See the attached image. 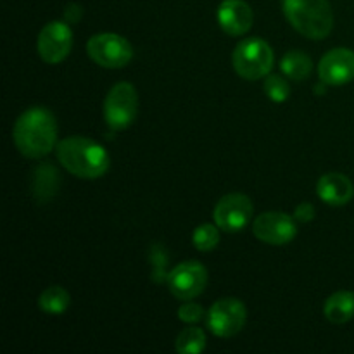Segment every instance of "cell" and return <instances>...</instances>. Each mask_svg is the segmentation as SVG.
Returning a JSON list of instances; mask_svg holds the SVG:
<instances>
[{"label": "cell", "mask_w": 354, "mask_h": 354, "mask_svg": "<svg viewBox=\"0 0 354 354\" xmlns=\"http://www.w3.org/2000/svg\"><path fill=\"white\" fill-rule=\"evenodd\" d=\"M273 55L272 47L261 38H245L235 47L232 54V64H234L235 73L241 78L256 80L266 78L273 68Z\"/></svg>", "instance_id": "cell-4"}, {"label": "cell", "mask_w": 354, "mask_h": 354, "mask_svg": "<svg viewBox=\"0 0 354 354\" xmlns=\"http://www.w3.org/2000/svg\"><path fill=\"white\" fill-rule=\"evenodd\" d=\"M318 76L325 85L341 86L354 80V52L351 48L337 47L322 57Z\"/></svg>", "instance_id": "cell-12"}, {"label": "cell", "mask_w": 354, "mask_h": 354, "mask_svg": "<svg viewBox=\"0 0 354 354\" xmlns=\"http://www.w3.org/2000/svg\"><path fill=\"white\" fill-rule=\"evenodd\" d=\"M317 194L325 204L344 206L354 197V185L342 173H327L318 180Z\"/></svg>", "instance_id": "cell-14"}, {"label": "cell", "mask_w": 354, "mask_h": 354, "mask_svg": "<svg viewBox=\"0 0 354 354\" xmlns=\"http://www.w3.org/2000/svg\"><path fill=\"white\" fill-rule=\"evenodd\" d=\"M263 88H265V93L268 95L270 100L273 102H286L290 95L289 83H287L286 78L279 75H268L265 78V83H263Z\"/></svg>", "instance_id": "cell-21"}, {"label": "cell", "mask_w": 354, "mask_h": 354, "mask_svg": "<svg viewBox=\"0 0 354 354\" xmlns=\"http://www.w3.org/2000/svg\"><path fill=\"white\" fill-rule=\"evenodd\" d=\"M214 223L227 234L244 230L252 218V203L244 194H227L214 207Z\"/></svg>", "instance_id": "cell-10"}, {"label": "cell", "mask_w": 354, "mask_h": 354, "mask_svg": "<svg viewBox=\"0 0 354 354\" xmlns=\"http://www.w3.org/2000/svg\"><path fill=\"white\" fill-rule=\"evenodd\" d=\"M248 320V310L244 303L235 297H223L216 301L207 311V328L216 337H234L244 328Z\"/></svg>", "instance_id": "cell-7"}, {"label": "cell", "mask_w": 354, "mask_h": 354, "mask_svg": "<svg viewBox=\"0 0 354 354\" xmlns=\"http://www.w3.org/2000/svg\"><path fill=\"white\" fill-rule=\"evenodd\" d=\"M138 114V93L131 83H116L104 100V120L113 130H127Z\"/></svg>", "instance_id": "cell-5"}, {"label": "cell", "mask_w": 354, "mask_h": 354, "mask_svg": "<svg viewBox=\"0 0 354 354\" xmlns=\"http://www.w3.org/2000/svg\"><path fill=\"white\" fill-rule=\"evenodd\" d=\"M57 159L71 175L78 178H100L111 166L106 149L86 137H68L57 144Z\"/></svg>", "instance_id": "cell-2"}, {"label": "cell", "mask_w": 354, "mask_h": 354, "mask_svg": "<svg viewBox=\"0 0 354 354\" xmlns=\"http://www.w3.org/2000/svg\"><path fill=\"white\" fill-rule=\"evenodd\" d=\"M218 24L230 37L245 35L252 26V9L244 0H223L218 7Z\"/></svg>", "instance_id": "cell-13"}, {"label": "cell", "mask_w": 354, "mask_h": 354, "mask_svg": "<svg viewBox=\"0 0 354 354\" xmlns=\"http://www.w3.org/2000/svg\"><path fill=\"white\" fill-rule=\"evenodd\" d=\"M86 52L95 64L107 69L124 68L133 57V47L118 33L93 35L86 44Z\"/></svg>", "instance_id": "cell-6"}, {"label": "cell", "mask_w": 354, "mask_h": 354, "mask_svg": "<svg viewBox=\"0 0 354 354\" xmlns=\"http://www.w3.org/2000/svg\"><path fill=\"white\" fill-rule=\"evenodd\" d=\"M280 69L287 78L294 80V82H303L311 75L313 69V61L308 54L301 50H290L280 61Z\"/></svg>", "instance_id": "cell-17"}, {"label": "cell", "mask_w": 354, "mask_h": 354, "mask_svg": "<svg viewBox=\"0 0 354 354\" xmlns=\"http://www.w3.org/2000/svg\"><path fill=\"white\" fill-rule=\"evenodd\" d=\"M59 183H61V176H59V171L50 162H44V165L35 169L33 194L40 203H45V201H48L57 194Z\"/></svg>", "instance_id": "cell-16"}, {"label": "cell", "mask_w": 354, "mask_h": 354, "mask_svg": "<svg viewBox=\"0 0 354 354\" xmlns=\"http://www.w3.org/2000/svg\"><path fill=\"white\" fill-rule=\"evenodd\" d=\"M204 317V310L201 304L192 303V301H185V304L178 308V318L185 324H197L201 318Z\"/></svg>", "instance_id": "cell-22"}, {"label": "cell", "mask_w": 354, "mask_h": 354, "mask_svg": "<svg viewBox=\"0 0 354 354\" xmlns=\"http://www.w3.org/2000/svg\"><path fill=\"white\" fill-rule=\"evenodd\" d=\"M325 318L334 325H344L354 318V292L339 290L332 294L324 306Z\"/></svg>", "instance_id": "cell-15"}, {"label": "cell", "mask_w": 354, "mask_h": 354, "mask_svg": "<svg viewBox=\"0 0 354 354\" xmlns=\"http://www.w3.org/2000/svg\"><path fill=\"white\" fill-rule=\"evenodd\" d=\"M282 7L294 30L311 40H324L334 28V12L328 0H283Z\"/></svg>", "instance_id": "cell-3"}, {"label": "cell", "mask_w": 354, "mask_h": 354, "mask_svg": "<svg viewBox=\"0 0 354 354\" xmlns=\"http://www.w3.org/2000/svg\"><path fill=\"white\" fill-rule=\"evenodd\" d=\"M294 218H296L297 221H303V223H308V221L313 220L315 218L313 204L310 203L299 204V206L296 207V211H294Z\"/></svg>", "instance_id": "cell-23"}, {"label": "cell", "mask_w": 354, "mask_h": 354, "mask_svg": "<svg viewBox=\"0 0 354 354\" xmlns=\"http://www.w3.org/2000/svg\"><path fill=\"white\" fill-rule=\"evenodd\" d=\"M83 16V9L78 6V3H69L66 6L64 9V21L66 23L73 24V23H78Z\"/></svg>", "instance_id": "cell-24"}, {"label": "cell", "mask_w": 354, "mask_h": 354, "mask_svg": "<svg viewBox=\"0 0 354 354\" xmlns=\"http://www.w3.org/2000/svg\"><path fill=\"white\" fill-rule=\"evenodd\" d=\"M252 232L256 239L270 245H286L294 241L297 227L294 218L280 211H268L259 214L252 223Z\"/></svg>", "instance_id": "cell-11"}, {"label": "cell", "mask_w": 354, "mask_h": 354, "mask_svg": "<svg viewBox=\"0 0 354 354\" xmlns=\"http://www.w3.org/2000/svg\"><path fill=\"white\" fill-rule=\"evenodd\" d=\"M12 138L24 158L41 159L54 151L57 142V121L45 107H30L14 123Z\"/></svg>", "instance_id": "cell-1"}, {"label": "cell", "mask_w": 354, "mask_h": 354, "mask_svg": "<svg viewBox=\"0 0 354 354\" xmlns=\"http://www.w3.org/2000/svg\"><path fill=\"white\" fill-rule=\"evenodd\" d=\"M176 353L180 354H199L206 349V334L199 327H187L176 337Z\"/></svg>", "instance_id": "cell-19"}, {"label": "cell", "mask_w": 354, "mask_h": 354, "mask_svg": "<svg viewBox=\"0 0 354 354\" xmlns=\"http://www.w3.org/2000/svg\"><path fill=\"white\" fill-rule=\"evenodd\" d=\"M220 242V227L218 225L204 223L194 230L192 234V244L197 251L207 252L213 251Z\"/></svg>", "instance_id": "cell-20"}, {"label": "cell", "mask_w": 354, "mask_h": 354, "mask_svg": "<svg viewBox=\"0 0 354 354\" xmlns=\"http://www.w3.org/2000/svg\"><path fill=\"white\" fill-rule=\"evenodd\" d=\"M73 48V31L66 21H50L41 28L37 40V50L47 64H59Z\"/></svg>", "instance_id": "cell-8"}, {"label": "cell", "mask_w": 354, "mask_h": 354, "mask_svg": "<svg viewBox=\"0 0 354 354\" xmlns=\"http://www.w3.org/2000/svg\"><path fill=\"white\" fill-rule=\"evenodd\" d=\"M71 304V296L61 286H50L38 297V308L47 315H62Z\"/></svg>", "instance_id": "cell-18"}, {"label": "cell", "mask_w": 354, "mask_h": 354, "mask_svg": "<svg viewBox=\"0 0 354 354\" xmlns=\"http://www.w3.org/2000/svg\"><path fill=\"white\" fill-rule=\"evenodd\" d=\"M168 289L176 299H196L207 283V270L199 261H183L168 273Z\"/></svg>", "instance_id": "cell-9"}]
</instances>
